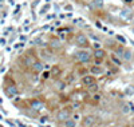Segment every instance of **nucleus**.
I'll list each match as a JSON object with an SVG mask.
<instances>
[{
	"label": "nucleus",
	"mask_w": 134,
	"mask_h": 127,
	"mask_svg": "<svg viewBox=\"0 0 134 127\" xmlns=\"http://www.w3.org/2000/svg\"><path fill=\"white\" fill-rule=\"evenodd\" d=\"M91 58V55L89 52H86V51H79V52H76L75 54V59L78 62H81V63H86V62H89Z\"/></svg>",
	"instance_id": "nucleus-1"
},
{
	"label": "nucleus",
	"mask_w": 134,
	"mask_h": 127,
	"mask_svg": "<svg viewBox=\"0 0 134 127\" xmlns=\"http://www.w3.org/2000/svg\"><path fill=\"white\" fill-rule=\"evenodd\" d=\"M70 118V113L67 110H60L59 113L57 114V119L58 121H67V119Z\"/></svg>",
	"instance_id": "nucleus-2"
},
{
	"label": "nucleus",
	"mask_w": 134,
	"mask_h": 127,
	"mask_svg": "<svg viewBox=\"0 0 134 127\" xmlns=\"http://www.w3.org/2000/svg\"><path fill=\"white\" fill-rule=\"evenodd\" d=\"M134 113V104L133 103H125L122 106V114H130Z\"/></svg>",
	"instance_id": "nucleus-3"
},
{
	"label": "nucleus",
	"mask_w": 134,
	"mask_h": 127,
	"mask_svg": "<svg viewBox=\"0 0 134 127\" xmlns=\"http://www.w3.org/2000/svg\"><path fill=\"white\" fill-rule=\"evenodd\" d=\"M76 44H78V46H87V44H89L87 38H86L83 34H79V35L76 36Z\"/></svg>",
	"instance_id": "nucleus-4"
},
{
	"label": "nucleus",
	"mask_w": 134,
	"mask_h": 127,
	"mask_svg": "<svg viewBox=\"0 0 134 127\" xmlns=\"http://www.w3.org/2000/svg\"><path fill=\"white\" fill-rule=\"evenodd\" d=\"M94 123H95V118H94L93 115H87L83 119V126L84 127H91Z\"/></svg>",
	"instance_id": "nucleus-5"
},
{
	"label": "nucleus",
	"mask_w": 134,
	"mask_h": 127,
	"mask_svg": "<svg viewBox=\"0 0 134 127\" xmlns=\"http://www.w3.org/2000/svg\"><path fill=\"white\" fill-rule=\"evenodd\" d=\"M103 5V0H93L90 3V8H101V7Z\"/></svg>",
	"instance_id": "nucleus-6"
},
{
	"label": "nucleus",
	"mask_w": 134,
	"mask_h": 127,
	"mask_svg": "<svg viewBox=\"0 0 134 127\" xmlns=\"http://www.w3.org/2000/svg\"><path fill=\"white\" fill-rule=\"evenodd\" d=\"M122 58L126 60V62H129V60H131L133 59V54H131V51H123V54H122Z\"/></svg>",
	"instance_id": "nucleus-7"
},
{
	"label": "nucleus",
	"mask_w": 134,
	"mask_h": 127,
	"mask_svg": "<svg viewBox=\"0 0 134 127\" xmlns=\"http://www.w3.org/2000/svg\"><path fill=\"white\" fill-rule=\"evenodd\" d=\"M83 83H84L86 86H90V84H93V83H95V80H94L93 76H84V78H83Z\"/></svg>",
	"instance_id": "nucleus-8"
},
{
	"label": "nucleus",
	"mask_w": 134,
	"mask_h": 127,
	"mask_svg": "<svg viewBox=\"0 0 134 127\" xmlns=\"http://www.w3.org/2000/svg\"><path fill=\"white\" fill-rule=\"evenodd\" d=\"M94 55H95V58H97V59H102V58H103L106 54H105V51H103V50L98 48V50H95V52H94Z\"/></svg>",
	"instance_id": "nucleus-9"
},
{
	"label": "nucleus",
	"mask_w": 134,
	"mask_h": 127,
	"mask_svg": "<svg viewBox=\"0 0 134 127\" xmlns=\"http://www.w3.org/2000/svg\"><path fill=\"white\" fill-rule=\"evenodd\" d=\"M7 94L10 95V96H15V95H18V90L15 88V87H8V88H7Z\"/></svg>",
	"instance_id": "nucleus-10"
},
{
	"label": "nucleus",
	"mask_w": 134,
	"mask_h": 127,
	"mask_svg": "<svg viewBox=\"0 0 134 127\" xmlns=\"http://www.w3.org/2000/svg\"><path fill=\"white\" fill-rule=\"evenodd\" d=\"M32 108H35V110H42V108H43V103L39 102V100H34V102H32Z\"/></svg>",
	"instance_id": "nucleus-11"
},
{
	"label": "nucleus",
	"mask_w": 134,
	"mask_h": 127,
	"mask_svg": "<svg viewBox=\"0 0 134 127\" xmlns=\"http://www.w3.org/2000/svg\"><path fill=\"white\" fill-rule=\"evenodd\" d=\"M91 72H93V74H103V72H105V70L102 68V67H97V66H94V67L91 68Z\"/></svg>",
	"instance_id": "nucleus-12"
},
{
	"label": "nucleus",
	"mask_w": 134,
	"mask_h": 127,
	"mask_svg": "<svg viewBox=\"0 0 134 127\" xmlns=\"http://www.w3.org/2000/svg\"><path fill=\"white\" fill-rule=\"evenodd\" d=\"M65 127H75V121L68 118L67 121H65Z\"/></svg>",
	"instance_id": "nucleus-13"
},
{
	"label": "nucleus",
	"mask_w": 134,
	"mask_h": 127,
	"mask_svg": "<svg viewBox=\"0 0 134 127\" xmlns=\"http://www.w3.org/2000/svg\"><path fill=\"white\" fill-rule=\"evenodd\" d=\"M43 64H42V63H34V66H32V68H34V71H38V72H39V71H42L43 70Z\"/></svg>",
	"instance_id": "nucleus-14"
},
{
	"label": "nucleus",
	"mask_w": 134,
	"mask_h": 127,
	"mask_svg": "<svg viewBox=\"0 0 134 127\" xmlns=\"http://www.w3.org/2000/svg\"><path fill=\"white\" fill-rule=\"evenodd\" d=\"M125 92H126V95H134V87H133V86H129V87H126Z\"/></svg>",
	"instance_id": "nucleus-15"
},
{
	"label": "nucleus",
	"mask_w": 134,
	"mask_h": 127,
	"mask_svg": "<svg viewBox=\"0 0 134 127\" xmlns=\"http://www.w3.org/2000/svg\"><path fill=\"white\" fill-rule=\"evenodd\" d=\"M130 15H131V13H130V11H129V10H123V11L121 12V16H122L123 19H128V18L130 16Z\"/></svg>",
	"instance_id": "nucleus-16"
},
{
	"label": "nucleus",
	"mask_w": 134,
	"mask_h": 127,
	"mask_svg": "<svg viewBox=\"0 0 134 127\" xmlns=\"http://www.w3.org/2000/svg\"><path fill=\"white\" fill-rule=\"evenodd\" d=\"M87 87H90V90L91 91H97V83H93V84H90V86H87Z\"/></svg>",
	"instance_id": "nucleus-17"
},
{
	"label": "nucleus",
	"mask_w": 134,
	"mask_h": 127,
	"mask_svg": "<svg viewBox=\"0 0 134 127\" xmlns=\"http://www.w3.org/2000/svg\"><path fill=\"white\" fill-rule=\"evenodd\" d=\"M117 39H118V40H119V42H122L123 44H126V39H125L123 36H117Z\"/></svg>",
	"instance_id": "nucleus-18"
},
{
	"label": "nucleus",
	"mask_w": 134,
	"mask_h": 127,
	"mask_svg": "<svg viewBox=\"0 0 134 127\" xmlns=\"http://www.w3.org/2000/svg\"><path fill=\"white\" fill-rule=\"evenodd\" d=\"M39 43H42V40L39 38H36V39H34V40H32V44H39Z\"/></svg>",
	"instance_id": "nucleus-19"
},
{
	"label": "nucleus",
	"mask_w": 134,
	"mask_h": 127,
	"mask_svg": "<svg viewBox=\"0 0 134 127\" xmlns=\"http://www.w3.org/2000/svg\"><path fill=\"white\" fill-rule=\"evenodd\" d=\"M58 88L63 90V88H65V83H58Z\"/></svg>",
	"instance_id": "nucleus-20"
},
{
	"label": "nucleus",
	"mask_w": 134,
	"mask_h": 127,
	"mask_svg": "<svg viewBox=\"0 0 134 127\" xmlns=\"http://www.w3.org/2000/svg\"><path fill=\"white\" fill-rule=\"evenodd\" d=\"M52 46L54 47H60V43L59 42H52Z\"/></svg>",
	"instance_id": "nucleus-21"
},
{
	"label": "nucleus",
	"mask_w": 134,
	"mask_h": 127,
	"mask_svg": "<svg viewBox=\"0 0 134 127\" xmlns=\"http://www.w3.org/2000/svg\"><path fill=\"white\" fill-rule=\"evenodd\" d=\"M94 47H95V50H98V48H101V44L99 43H94Z\"/></svg>",
	"instance_id": "nucleus-22"
},
{
	"label": "nucleus",
	"mask_w": 134,
	"mask_h": 127,
	"mask_svg": "<svg viewBox=\"0 0 134 127\" xmlns=\"http://www.w3.org/2000/svg\"><path fill=\"white\" fill-rule=\"evenodd\" d=\"M2 2H4V0H0V3H2Z\"/></svg>",
	"instance_id": "nucleus-23"
},
{
	"label": "nucleus",
	"mask_w": 134,
	"mask_h": 127,
	"mask_svg": "<svg viewBox=\"0 0 134 127\" xmlns=\"http://www.w3.org/2000/svg\"><path fill=\"white\" fill-rule=\"evenodd\" d=\"M133 24H134V19H133Z\"/></svg>",
	"instance_id": "nucleus-24"
}]
</instances>
